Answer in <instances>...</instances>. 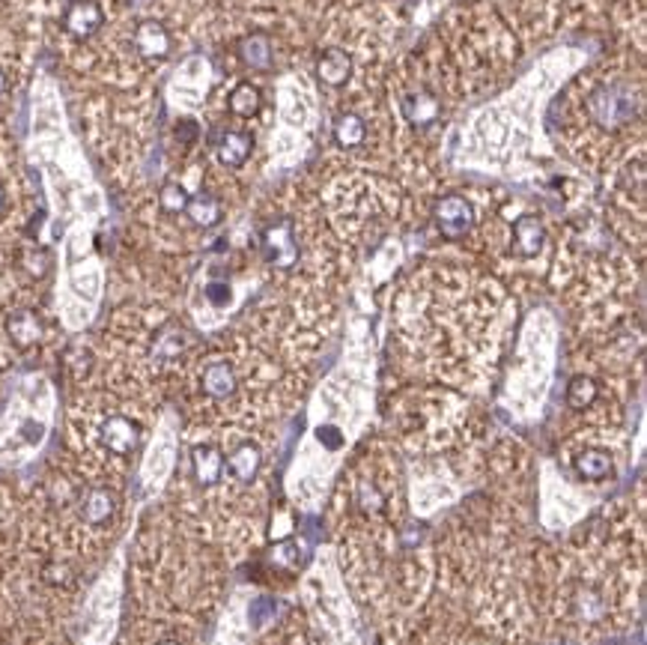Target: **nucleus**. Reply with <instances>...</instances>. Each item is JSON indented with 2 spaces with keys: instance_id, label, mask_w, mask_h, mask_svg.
<instances>
[{
  "instance_id": "39448f33",
  "label": "nucleus",
  "mask_w": 647,
  "mask_h": 645,
  "mask_svg": "<svg viewBox=\"0 0 647 645\" xmlns=\"http://www.w3.org/2000/svg\"><path fill=\"white\" fill-rule=\"evenodd\" d=\"M102 21L105 13L99 0H75L66 9V15H63V27H66L72 39H90L93 34H99Z\"/></svg>"
},
{
  "instance_id": "4468645a",
  "label": "nucleus",
  "mask_w": 647,
  "mask_h": 645,
  "mask_svg": "<svg viewBox=\"0 0 647 645\" xmlns=\"http://www.w3.org/2000/svg\"><path fill=\"white\" fill-rule=\"evenodd\" d=\"M251 149H254V141L248 132H224L218 138V144H215V153H218V159L230 168L245 165L248 156H251Z\"/></svg>"
},
{
  "instance_id": "6e6552de",
  "label": "nucleus",
  "mask_w": 647,
  "mask_h": 645,
  "mask_svg": "<svg viewBox=\"0 0 647 645\" xmlns=\"http://www.w3.org/2000/svg\"><path fill=\"white\" fill-rule=\"evenodd\" d=\"M191 472H194V481H197L200 487H212V484H218L221 476H224L221 448H215V445L191 448Z\"/></svg>"
},
{
  "instance_id": "ddd939ff",
  "label": "nucleus",
  "mask_w": 647,
  "mask_h": 645,
  "mask_svg": "<svg viewBox=\"0 0 647 645\" xmlns=\"http://www.w3.org/2000/svg\"><path fill=\"white\" fill-rule=\"evenodd\" d=\"M349 72H352V60H349L347 51L343 48L322 51V57L317 63V75H319L322 84H329V87H340V84H347Z\"/></svg>"
},
{
  "instance_id": "dca6fc26",
  "label": "nucleus",
  "mask_w": 647,
  "mask_h": 645,
  "mask_svg": "<svg viewBox=\"0 0 647 645\" xmlns=\"http://www.w3.org/2000/svg\"><path fill=\"white\" fill-rule=\"evenodd\" d=\"M573 466H576V476L585 478V481H602V478H609L612 469H614L612 455H609V451H602V448L581 451Z\"/></svg>"
},
{
  "instance_id": "b1692460",
  "label": "nucleus",
  "mask_w": 647,
  "mask_h": 645,
  "mask_svg": "<svg viewBox=\"0 0 647 645\" xmlns=\"http://www.w3.org/2000/svg\"><path fill=\"white\" fill-rule=\"evenodd\" d=\"M25 266L30 269V275H45V266H48V254L45 251H30L25 257Z\"/></svg>"
},
{
  "instance_id": "f3484780",
  "label": "nucleus",
  "mask_w": 647,
  "mask_h": 645,
  "mask_svg": "<svg viewBox=\"0 0 647 645\" xmlns=\"http://www.w3.org/2000/svg\"><path fill=\"white\" fill-rule=\"evenodd\" d=\"M186 215L197 224V228H215L221 221V203L215 200L212 195H197V198H188V207Z\"/></svg>"
},
{
  "instance_id": "f8f14e48",
  "label": "nucleus",
  "mask_w": 647,
  "mask_h": 645,
  "mask_svg": "<svg viewBox=\"0 0 647 645\" xmlns=\"http://www.w3.org/2000/svg\"><path fill=\"white\" fill-rule=\"evenodd\" d=\"M260 464H263L260 448L251 445V443H242L239 448H233L230 457H224V469H227L230 476H233L236 481H242V484H251V481L257 478V472H260Z\"/></svg>"
},
{
  "instance_id": "6ab92c4d",
  "label": "nucleus",
  "mask_w": 647,
  "mask_h": 645,
  "mask_svg": "<svg viewBox=\"0 0 647 645\" xmlns=\"http://www.w3.org/2000/svg\"><path fill=\"white\" fill-rule=\"evenodd\" d=\"M334 138H338L340 147H359L368 138V126H364L359 114H340L334 120Z\"/></svg>"
},
{
  "instance_id": "9d476101",
  "label": "nucleus",
  "mask_w": 647,
  "mask_h": 645,
  "mask_svg": "<svg viewBox=\"0 0 647 645\" xmlns=\"http://www.w3.org/2000/svg\"><path fill=\"white\" fill-rule=\"evenodd\" d=\"M6 335L21 350H27V347H34V343H39V338H42V320L36 317V311L25 308V311H15V314H9Z\"/></svg>"
},
{
  "instance_id": "aec40b11",
  "label": "nucleus",
  "mask_w": 647,
  "mask_h": 645,
  "mask_svg": "<svg viewBox=\"0 0 647 645\" xmlns=\"http://www.w3.org/2000/svg\"><path fill=\"white\" fill-rule=\"evenodd\" d=\"M600 394V385L591 380V376H573L567 385V404L573 406V410H585L597 401Z\"/></svg>"
},
{
  "instance_id": "0eeeda50",
  "label": "nucleus",
  "mask_w": 647,
  "mask_h": 645,
  "mask_svg": "<svg viewBox=\"0 0 647 645\" xmlns=\"http://www.w3.org/2000/svg\"><path fill=\"white\" fill-rule=\"evenodd\" d=\"M78 511H81V520L87 523V526H107L114 520V514H116V497H114V490H107V487H90L87 493L81 497L78 502Z\"/></svg>"
},
{
  "instance_id": "f03ea898",
  "label": "nucleus",
  "mask_w": 647,
  "mask_h": 645,
  "mask_svg": "<svg viewBox=\"0 0 647 645\" xmlns=\"http://www.w3.org/2000/svg\"><path fill=\"white\" fill-rule=\"evenodd\" d=\"M263 254L266 261L278 266V269H289L296 261H298V245H296V233H293V224L287 219L284 221H275L268 224L266 233H263Z\"/></svg>"
},
{
  "instance_id": "2eb2a0df",
  "label": "nucleus",
  "mask_w": 647,
  "mask_h": 645,
  "mask_svg": "<svg viewBox=\"0 0 647 645\" xmlns=\"http://www.w3.org/2000/svg\"><path fill=\"white\" fill-rule=\"evenodd\" d=\"M239 60L245 67L251 69H268L275 60V48H272V39L266 34H251L239 42Z\"/></svg>"
},
{
  "instance_id": "1a4fd4ad",
  "label": "nucleus",
  "mask_w": 647,
  "mask_h": 645,
  "mask_svg": "<svg viewBox=\"0 0 647 645\" xmlns=\"http://www.w3.org/2000/svg\"><path fill=\"white\" fill-rule=\"evenodd\" d=\"M135 48L144 54L147 60H161V57H167V51H170V34L161 21H153V18L140 21L135 30Z\"/></svg>"
},
{
  "instance_id": "9b49d317",
  "label": "nucleus",
  "mask_w": 647,
  "mask_h": 645,
  "mask_svg": "<svg viewBox=\"0 0 647 645\" xmlns=\"http://www.w3.org/2000/svg\"><path fill=\"white\" fill-rule=\"evenodd\" d=\"M543 240H546V230H543V221L537 219V215H522V219H516V224H513L516 254H520V257L541 254Z\"/></svg>"
},
{
  "instance_id": "f257e3e1",
  "label": "nucleus",
  "mask_w": 647,
  "mask_h": 645,
  "mask_svg": "<svg viewBox=\"0 0 647 645\" xmlns=\"http://www.w3.org/2000/svg\"><path fill=\"white\" fill-rule=\"evenodd\" d=\"M632 96L627 87H600L591 93V99H588V111L591 117L600 123V126H606V128H614V126H621V123H627L630 117H632Z\"/></svg>"
},
{
  "instance_id": "393cba45",
  "label": "nucleus",
  "mask_w": 647,
  "mask_h": 645,
  "mask_svg": "<svg viewBox=\"0 0 647 645\" xmlns=\"http://www.w3.org/2000/svg\"><path fill=\"white\" fill-rule=\"evenodd\" d=\"M177 135H182V141H191V138H197V123L182 120V123L177 126Z\"/></svg>"
},
{
  "instance_id": "20e7f679",
  "label": "nucleus",
  "mask_w": 647,
  "mask_h": 645,
  "mask_svg": "<svg viewBox=\"0 0 647 645\" xmlns=\"http://www.w3.org/2000/svg\"><path fill=\"white\" fill-rule=\"evenodd\" d=\"M102 445L116 457H128L140 443V427L128 415H107L99 427Z\"/></svg>"
},
{
  "instance_id": "4be33fe9",
  "label": "nucleus",
  "mask_w": 647,
  "mask_h": 645,
  "mask_svg": "<svg viewBox=\"0 0 647 645\" xmlns=\"http://www.w3.org/2000/svg\"><path fill=\"white\" fill-rule=\"evenodd\" d=\"M158 203H161V210L170 212V215H177V212H186L188 207V191L179 186V182H165L158 191Z\"/></svg>"
},
{
  "instance_id": "412c9836",
  "label": "nucleus",
  "mask_w": 647,
  "mask_h": 645,
  "mask_svg": "<svg viewBox=\"0 0 647 645\" xmlns=\"http://www.w3.org/2000/svg\"><path fill=\"white\" fill-rule=\"evenodd\" d=\"M406 114H409V120H412V123L427 126V123H433L436 117H439V102L433 99V96L420 93V96H418V102L406 99Z\"/></svg>"
},
{
  "instance_id": "a878e982",
  "label": "nucleus",
  "mask_w": 647,
  "mask_h": 645,
  "mask_svg": "<svg viewBox=\"0 0 647 645\" xmlns=\"http://www.w3.org/2000/svg\"><path fill=\"white\" fill-rule=\"evenodd\" d=\"M4 203H6V191H4V186H0V212H4Z\"/></svg>"
},
{
  "instance_id": "cd10ccee",
  "label": "nucleus",
  "mask_w": 647,
  "mask_h": 645,
  "mask_svg": "<svg viewBox=\"0 0 647 645\" xmlns=\"http://www.w3.org/2000/svg\"><path fill=\"white\" fill-rule=\"evenodd\" d=\"M158 645H179L177 640H165V642H158Z\"/></svg>"
},
{
  "instance_id": "a211bd4d",
  "label": "nucleus",
  "mask_w": 647,
  "mask_h": 645,
  "mask_svg": "<svg viewBox=\"0 0 647 645\" xmlns=\"http://www.w3.org/2000/svg\"><path fill=\"white\" fill-rule=\"evenodd\" d=\"M227 105L236 117H254L263 108V93L260 87H254V84H239V87L230 93Z\"/></svg>"
},
{
  "instance_id": "7ed1b4c3",
  "label": "nucleus",
  "mask_w": 647,
  "mask_h": 645,
  "mask_svg": "<svg viewBox=\"0 0 647 645\" xmlns=\"http://www.w3.org/2000/svg\"><path fill=\"white\" fill-rule=\"evenodd\" d=\"M436 224L448 240H460L474 228V210L462 195H445L436 203Z\"/></svg>"
},
{
  "instance_id": "423d86ee",
  "label": "nucleus",
  "mask_w": 647,
  "mask_h": 645,
  "mask_svg": "<svg viewBox=\"0 0 647 645\" xmlns=\"http://www.w3.org/2000/svg\"><path fill=\"white\" fill-rule=\"evenodd\" d=\"M200 389L212 401H227L236 392H239V376H236V368L230 362H209L200 374Z\"/></svg>"
},
{
  "instance_id": "bb28decb",
  "label": "nucleus",
  "mask_w": 647,
  "mask_h": 645,
  "mask_svg": "<svg viewBox=\"0 0 647 645\" xmlns=\"http://www.w3.org/2000/svg\"><path fill=\"white\" fill-rule=\"evenodd\" d=\"M6 90V75H4V69H0V93Z\"/></svg>"
},
{
  "instance_id": "5701e85b",
  "label": "nucleus",
  "mask_w": 647,
  "mask_h": 645,
  "mask_svg": "<svg viewBox=\"0 0 647 645\" xmlns=\"http://www.w3.org/2000/svg\"><path fill=\"white\" fill-rule=\"evenodd\" d=\"M182 347H186V338H182V332L179 329H165L161 335L156 338V359H177Z\"/></svg>"
}]
</instances>
